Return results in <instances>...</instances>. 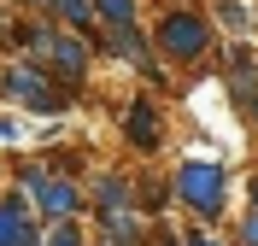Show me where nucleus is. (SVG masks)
<instances>
[{
    "mask_svg": "<svg viewBox=\"0 0 258 246\" xmlns=\"http://www.w3.org/2000/svg\"><path fill=\"white\" fill-rule=\"evenodd\" d=\"M176 188H182V205H188V211H200V217L223 211V164L217 158H188L182 176H176Z\"/></svg>",
    "mask_w": 258,
    "mask_h": 246,
    "instance_id": "1",
    "label": "nucleus"
},
{
    "mask_svg": "<svg viewBox=\"0 0 258 246\" xmlns=\"http://www.w3.org/2000/svg\"><path fill=\"white\" fill-rule=\"evenodd\" d=\"M206 41H211V30H206V18H200V12H170V18L159 24V47H164V53L194 59V53H206Z\"/></svg>",
    "mask_w": 258,
    "mask_h": 246,
    "instance_id": "2",
    "label": "nucleus"
},
{
    "mask_svg": "<svg viewBox=\"0 0 258 246\" xmlns=\"http://www.w3.org/2000/svg\"><path fill=\"white\" fill-rule=\"evenodd\" d=\"M30 41H35V53H47V59H53V70L82 76V65H88V47H82V41H71V35H59V30H35Z\"/></svg>",
    "mask_w": 258,
    "mask_h": 246,
    "instance_id": "3",
    "label": "nucleus"
},
{
    "mask_svg": "<svg viewBox=\"0 0 258 246\" xmlns=\"http://www.w3.org/2000/svg\"><path fill=\"white\" fill-rule=\"evenodd\" d=\"M24 188H35V199H41V211H47V217H71V211L82 205V194L71 188V182H47L41 170H35V176L24 182Z\"/></svg>",
    "mask_w": 258,
    "mask_h": 246,
    "instance_id": "4",
    "label": "nucleus"
},
{
    "mask_svg": "<svg viewBox=\"0 0 258 246\" xmlns=\"http://www.w3.org/2000/svg\"><path fill=\"white\" fill-rule=\"evenodd\" d=\"M6 88H12L24 106H35V112H59V94H53L41 76H35V65H18L12 76H6Z\"/></svg>",
    "mask_w": 258,
    "mask_h": 246,
    "instance_id": "5",
    "label": "nucleus"
},
{
    "mask_svg": "<svg viewBox=\"0 0 258 246\" xmlns=\"http://www.w3.org/2000/svg\"><path fill=\"white\" fill-rule=\"evenodd\" d=\"M123 129H129V141H135L141 152H153V147H159V112H153L147 100H135V106H129Z\"/></svg>",
    "mask_w": 258,
    "mask_h": 246,
    "instance_id": "6",
    "label": "nucleus"
},
{
    "mask_svg": "<svg viewBox=\"0 0 258 246\" xmlns=\"http://www.w3.org/2000/svg\"><path fill=\"white\" fill-rule=\"evenodd\" d=\"M0 246H35V229H30V217H24V205H0Z\"/></svg>",
    "mask_w": 258,
    "mask_h": 246,
    "instance_id": "7",
    "label": "nucleus"
},
{
    "mask_svg": "<svg viewBox=\"0 0 258 246\" xmlns=\"http://www.w3.org/2000/svg\"><path fill=\"white\" fill-rule=\"evenodd\" d=\"M117 211H129V182H100V217H117Z\"/></svg>",
    "mask_w": 258,
    "mask_h": 246,
    "instance_id": "8",
    "label": "nucleus"
},
{
    "mask_svg": "<svg viewBox=\"0 0 258 246\" xmlns=\"http://www.w3.org/2000/svg\"><path fill=\"white\" fill-rule=\"evenodd\" d=\"M94 12L112 24V30H129L135 24V0H94Z\"/></svg>",
    "mask_w": 258,
    "mask_h": 246,
    "instance_id": "9",
    "label": "nucleus"
},
{
    "mask_svg": "<svg viewBox=\"0 0 258 246\" xmlns=\"http://www.w3.org/2000/svg\"><path fill=\"white\" fill-rule=\"evenodd\" d=\"M47 246H82V229H77V223H71V217H64L59 229L47 234Z\"/></svg>",
    "mask_w": 258,
    "mask_h": 246,
    "instance_id": "10",
    "label": "nucleus"
},
{
    "mask_svg": "<svg viewBox=\"0 0 258 246\" xmlns=\"http://www.w3.org/2000/svg\"><path fill=\"white\" fill-rule=\"evenodd\" d=\"M53 6H59L71 24H88V12H94V0H53Z\"/></svg>",
    "mask_w": 258,
    "mask_h": 246,
    "instance_id": "11",
    "label": "nucleus"
},
{
    "mask_svg": "<svg viewBox=\"0 0 258 246\" xmlns=\"http://www.w3.org/2000/svg\"><path fill=\"white\" fill-rule=\"evenodd\" d=\"M241 246H258V205H252V217L241 223Z\"/></svg>",
    "mask_w": 258,
    "mask_h": 246,
    "instance_id": "12",
    "label": "nucleus"
},
{
    "mask_svg": "<svg viewBox=\"0 0 258 246\" xmlns=\"http://www.w3.org/2000/svg\"><path fill=\"white\" fill-rule=\"evenodd\" d=\"M182 246H211V240H206V234H188V240H182Z\"/></svg>",
    "mask_w": 258,
    "mask_h": 246,
    "instance_id": "13",
    "label": "nucleus"
},
{
    "mask_svg": "<svg viewBox=\"0 0 258 246\" xmlns=\"http://www.w3.org/2000/svg\"><path fill=\"white\" fill-rule=\"evenodd\" d=\"M252 205H258V182H252Z\"/></svg>",
    "mask_w": 258,
    "mask_h": 246,
    "instance_id": "14",
    "label": "nucleus"
}]
</instances>
